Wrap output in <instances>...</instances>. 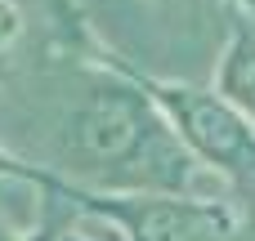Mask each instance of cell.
<instances>
[{
  "mask_svg": "<svg viewBox=\"0 0 255 241\" xmlns=\"http://www.w3.org/2000/svg\"><path fill=\"white\" fill-rule=\"evenodd\" d=\"M76 36H81V45H85L108 72L126 76L130 85H139V89L157 103V112L170 121L175 139L193 152L197 165L224 174L242 197H255V125L238 112V107H229L215 89H193V85L161 80V76L134 67L130 58H121L117 49H108L81 18H76Z\"/></svg>",
  "mask_w": 255,
  "mask_h": 241,
  "instance_id": "2",
  "label": "cell"
},
{
  "mask_svg": "<svg viewBox=\"0 0 255 241\" xmlns=\"http://www.w3.org/2000/svg\"><path fill=\"white\" fill-rule=\"evenodd\" d=\"M58 241H81V237H72V233H67V237H58Z\"/></svg>",
  "mask_w": 255,
  "mask_h": 241,
  "instance_id": "9",
  "label": "cell"
},
{
  "mask_svg": "<svg viewBox=\"0 0 255 241\" xmlns=\"http://www.w3.org/2000/svg\"><path fill=\"white\" fill-rule=\"evenodd\" d=\"M22 31V0H0V54L18 40Z\"/></svg>",
  "mask_w": 255,
  "mask_h": 241,
  "instance_id": "5",
  "label": "cell"
},
{
  "mask_svg": "<svg viewBox=\"0 0 255 241\" xmlns=\"http://www.w3.org/2000/svg\"><path fill=\"white\" fill-rule=\"evenodd\" d=\"M229 4H233V9H238V13H242V18L255 27V0H229Z\"/></svg>",
  "mask_w": 255,
  "mask_h": 241,
  "instance_id": "7",
  "label": "cell"
},
{
  "mask_svg": "<svg viewBox=\"0 0 255 241\" xmlns=\"http://www.w3.org/2000/svg\"><path fill=\"white\" fill-rule=\"evenodd\" d=\"M215 94L255 125V27L242 13H233L229 49H224L220 72H215Z\"/></svg>",
  "mask_w": 255,
  "mask_h": 241,
  "instance_id": "4",
  "label": "cell"
},
{
  "mask_svg": "<svg viewBox=\"0 0 255 241\" xmlns=\"http://www.w3.org/2000/svg\"><path fill=\"white\" fill-rule=\"evenodd\" d=\"M0 170L31 179L36 188L67 201L72 210H85V215H99V219L117 224L130 241H238V233H242L238 215L224 201L166 197V192H94V188L63 183L45 170H31V165H22L4 152H0Z\"/></svg>",
  "mask_w": 255,
  "mask_h": 241,
  "instance_id": "3",
  "label": "cell"
},
{
  "mask_svg": "<svg viewBox=\"0 0 255 241\" xmlns=\"http://www.w3.org/2000/svg\"><path fill=\"white\" fill-rule=\"evenodd\" d=\"M0 241H58V224H45V228H40V233H31V237H18V233L0 228Z\"/></svg>",
  "mask_w": 255,
  "mask_h": 241,
  "instance_id": "6",
  "label": "cell"
},
{
  "mask_svg": "<svg viewBox=\"0 0 255 241\" xmlns=\"http://www.w3.org/2000/svg\"><path fill=\"white\" fill-rule=\"evenodd\" d=\"M72 152L94 179V192H166L184 197L197 179L193 152L175 139L157 103L126 76L90 85L72 112Z\"/></svg>",
  "mask_w": 255,
  "mask_h": 241,
  "instance_id": "1",
  "label": "cell"
},
{
  "mask_svg": "<svg viewBox=\"0 0 255 241\" xmlns=\"http://www.w3.org/2000/svg\"><path fill=\"white\" fill-rule=\"evenodd\" d=\"M247 237L255 241V215H251V219H247Z\"/></svg>",
  "mask_w": 255,
  "mask_h": 241,
  "instance_id": "8",
  "label": "cell"
}]
</instances>
